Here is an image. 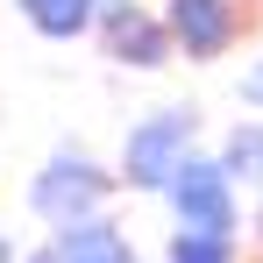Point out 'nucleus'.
Instances as JSON below:
<instances>
[{"mask_svg":"<svg viewBox=\"0 0 263 263\" xmlns=\"http://www.w3.org/2000/svg\"><path fill=\"white\" fill-rule=\"evenodd\" d=\"M192 157H199V107H192V100H171V107H149V114L128 121L114 171H121L128 192H157V199H164V185H171Z\"/></svg>","mask_w":263,"mask_h":263,"instance_id":"nucleus-1","label":"nucleus"},{"mask_svg":"<svg viewBox=\"0 0 263 263\" xmlns=\"http://www.w3.org/2000/svg\"><path fill=\"white\" fill-rule=\"evenodd\" d=\"M0 263H22V249H14V235L0 228Z\"/></svg>","mask_w":263,"mask_h":263,"instance_id":"nucleus-11","label":"nucleus"},{"mask_svg":"<svg viewBox=\"0 0 263 263\" xmlns=\"http://www.w3.org/2000/svg\"><path fill=\"white\" fill-rule=\"evenodd\" d=\"M235 100H242V107H263V57H249V64H242V79H235Z\"/></svg>","mask_w":263,"mask_h":263,"instance_id":"nucleus-10","label":"nucleus"},{"mask_svg":"<svg viewBox=\"0 0 263 263\" xmlns=\"http://www.w3.org/2000/svg\"><path fill=\"white\" fill-rule=\"evenodd\" d=\"M14 7L50 43H79V36H92V22H100V0H14Z\"/></svg>","mask_w":263,"mask_h":263,"instance_id":"nucleus-8","label":"nucleus"},{"mask_svg":"<svg viewBox=\"0 0 263 263\" xmlns=\"http://www.w3.org/2000/svg\"><path fill=\"white\" fill-rule=\"evenodd\" d=\"M164 22L178 36V57L192 64H220L242 43V0H164Z\"/></svg>","mask_w":263,"mask_h":263,"instance_id":"nucleus-5","label":"nucleus"},{"mask_svg":"<svg viewBox=\"0 0 263 263\" xmlns=\"http://www.w3.org/2000/svg\"><path fill=\"white\" fill-rule=\"evenodd\" d=\"M214 157L235 171L242 192H263V114H242V121H228L214 142Z\"/></svg>","mask_w":263,"mask_h":263,"instance_id":"nucleus-7","label":"nucleus"},{"mask_svg":"<svg viewBox=\"0 0 263 263\" xmlns=\"http://www.w3.org/2000/svg\"><path fill=\"white\" fill-rule=\"evenodd\" d=\"M249 235L263 242V192H256V206H249Z\"/></svg>","mask_w":263,"mask_h":263,"instance_id":"nucleus-12","label":"nucleus"},{"mask_svg":"<svg viewBox=\"0 0 263 263\" xmlns=\"http://www.w3.org/2000/svg\"><path fill=\"white\" fill-rule=\"evenodd\" d=\"M164 206H171L178 228H214V235H235L242 228V185L220 157H192L185 171L164 185Z\"/></svg>","mask_w":263,"mask_h":263,"instance_id":"nucleus-3","label":"nucleus"},{"mask_svg":"<svg viewBox=\"0 0 263 263\" xmlns=\"http://www.w3.org/2000/svg\"><path fill=\"white\" fill-rule=\"evenodd\" d=\"M164 263H242V242L214 235V228H171L164 235Z\"/></svg>","mask_w":263,"mask_h":263,"instance_id":"nucleus-9","label":"nucleus"},{"mask_svg":"<svg viewBox=\"0 0 263 263\" xmlns=\"http://www.w3.org/2000/svg\"><path fill=\"white\" fill-rule=\"evenodd\" d=\"M22 263H57V249H50V242H43V249H29V256H22Z\"/></svg>","mask_w":263,"mask_h":263,"instance_id":"nucleus-13","label":"nucleus"},{"mask_svg":"<svg viewBox=\"0 0 263 263\" xmlns=\"http://www.w3.org/2000/svg\"><path fill=\"white\" fill-rule=\"evenodd\" d=\"M114 192H121V171L100 164L79 142H64V149H50L43 164H36V178H29V214L43 220V228H71V220L107 214Z\"/></svg>","mask_w":263,"mask_h":263,"instance_id":"nucleus-2","label":"nucleus"},{"mask_svg":"<svg viewBox=\"0 0 263 263\" xmlns=\"http://www.w3.org/2000/svg\"><path fill=\"white\" fill-rule=\"evenodd\" d=\"M50 249H57V263H142V256H135V242H128V228H121L114 214L50 228Z\"/></svg>","mask_w":263,"mask_h":263,"instance_id":"nucleus-6","label":"nucleus"},{"mask_svg":"<svg viewBox=\"0 0 263 263\" xmlns=\"http://www.w3.org/2000/svg\"><path fill=\"white\" fill-rule=\"evenodd\" d=\"M92 36H100V50H107L114 64H135V71H164L178 57L171 22H164L157 7H142V0H100Z\"/></svg>","mask_w":263,"mask_h":263,"instance_id":"nucleus-4","label":"nucleus"}]
</instances>
